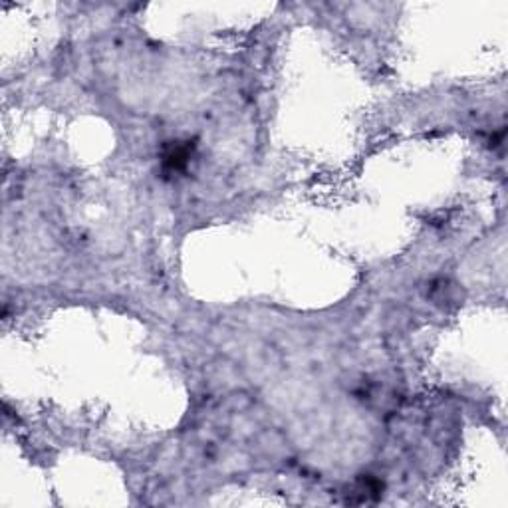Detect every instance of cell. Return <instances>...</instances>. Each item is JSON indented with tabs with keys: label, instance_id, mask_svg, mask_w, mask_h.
Segmentation results:
<instances>
[{
	"label": "cell",
	"instance_id": "6da1fadb",
	"mask_svg": "<svg viewBox=\"0 0 508 508\" xmlns=\"http://www.w3.org/2000/svg\"><path fill=\"white\" fill-rule=\"evenodd\" d=\"M189 157H191V147L189 145H181V143L171 145L163 155L165 169H169V171H183L187 167V163H189Z\"/></svg>",
	"mask_w": 508,
	"mask_h": 508
}]
</instances>
